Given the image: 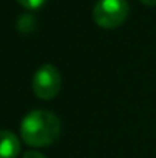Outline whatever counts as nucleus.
<instances>
[{
    "label": "nucleus",
    "mask_w": 156,
    "mask_h": 158,
    "mask_svg": "<svg viewBox=\"0 0 156 158\" xmlns=\"http://www.w3.org/2000/svg\"><path fill=\"white\" fill-rule=\"evenodd\" d=\"M48 0H17L18 5H22L23 8L29 9V11H35V9H40L42 6H45Z\"/></svg>",
    "instance_id": "nucleus-5"
},
{
    "label": "nucleus",
    "mask_w": 156,
    "mask_h": 158,
    "mask_svg": "<svg viewBox=\"0 0 156 158\" xmlns=\"http://www.w3.org/2000/svg\"><path fill=\"white\" fill-rule=\"evenodd\" d=\"M23 158H46L43 154H40V152H37V151H28Z\"/></svg>",
    "instance_id": "nucleus-6"
},
{
    "label": "nucleus",
    "mask_w": 156,
    "mask_h": 158,
    "mask_svg": "<svg viewBox=\"0 0 156 158\" xmlns=\"http://www.w3.org/2000/svg\"><path fill=\"white\" fill-rule=\"evenodd\" d=\"M141 3L146 6H156V0H141Z\"/></svg>",
    "instance_id": "nucleus-7"
},
{
    "label": "nucleus",
    "mask_w": 156,
    "mask_h": 158,
    "mask_svg": "<svg viewBox=\"0 0 156 158\" xmlns=\"http://www.w3.org/2000/svg\"><path fill=\"white\" fill-rule=\"evenodd\" d=\"M60 89H61L60 71L51 63L42 64L32 77V92L35 94V97L48 102L58 95Z\"/></svg>",
    "instance_id": "nucleus-3"
},
{
    "label": "nucleus",
    "mask_w": 156,
    "mask_h": 158,
    "mask_svg": "<svg viewBox=\"0 0 156 158\" xmlns=\"http://www.w3.org/2000/svg\"><path fill=\"white\" fill-rule=\"evenodd\" d=\"M130 6L127 0H98L94 5V22L103 29H116L129 17Z\"/></svg>",
    "instance_id": "nucleus-2"
},
{
    "label": "nucleus",
    "mask_w": 156,
    "mask_h": 158,
    "mask_svg": "<svg viewBox=\"0 0 156 158\" xmlns=\"http://www.w3.org/2000/svg\"><path fill=\"white\" fill-rule=\"evenodd\" d=\"M20 140L11 131H0V158H17Z\"/></svg>",
    "instance_id": "nucleus-4"
},
{
    "label": "nucleus",
    "mask_w": 156,
    "mask_h": 158,
    "mask_svg": "<svg viewBox=\"0 0 156 158\" xmlns=\"http://www.w3.org/2000/svg\"><path fill=\"white\" fill-rule=\"evenodd\" d=\"M60 118L54 112L45 109L28 112L20 123V137L32 148H45L52 144L60 137Z\"/></svg>",
    "instance_id": "nucleus-1"
}]
</instances>
